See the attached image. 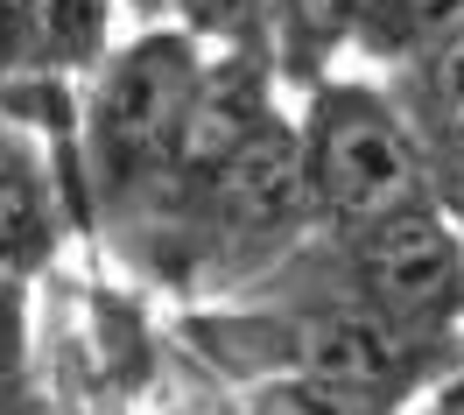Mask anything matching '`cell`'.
Listing matches in <instances>:
<instances>
[{
    "mask_svg": "<svg viewBox=\"0 0 464 415\" xmlns=\"http://www.w3.org/2000/svg\"><path fill=\"white\" fill-rule=\"evenodd\" d=\"M14 149H22V127H7V120H0V169L14 162Z\"/></svg>",
    "mask_w": 464,
    "mask_h": 415,
    "instance_id": "cell-16",
    "label": "cell"
},
{
    "mask_svg": "<svg viewBox=\"0 0 464 415\" xmlns=\"http://www.w3.org/2000/svg\"><path fill=\"white\" fill-rule=\"evenodd\" d=\"M176 338L218 381H303L373 409H415L464 366V338H415L331 296H232L190 310Z\"/></svg>",
    "mask_w": 464,
    "mask_h": 415,
    "instance_id": "cell-1",
    "label": "cell"
},
{
    "mask_svg": "<svg viewBox=\"0 0 464 415\" xmlns=\"http://www.w3.org/2000/svg\"><path fill=\"white\" fill-rule=\"evenodd\" d=\"M295 134H303L317 233H359L380 218L443 205L430 155L387 78H324L317 92H303Z\"/></svg>",
    "mask_w": 464,
    "mask_h": 415,
    "instance_id": "cell-4",
    "label": "cell"
},
{
    "mask_svg": "<svg viewBox=\"0 0 464 415\" xmlns=\"http://www.w3.org/2000/svg\"><path fill=\"white\" fill-rule=\"evenodd\" d=\"M120 14H127L134 29H162V22L176 14V0H120Z\"/></svg>",
    "mask_w": 464,
    "mask_h": 415,
    "instance_id": "cell-15",
    "label": "cell"
},
{
    "mask_svg": "<svg viewBox=\"0 0 464 415\" xmlns=\"http://www.w3.org/2000/svg\"><path fill=\"white\" fill-rule=\"evenodd\" d=\"M120 43V0H29V71L22 85L78 92L113 57Z\"/></svg>",
    "mask_w": 464,
    "mask_h": 415,
    "instance_id": "cell-6",
    "label": "cell"
},
{
    "mask_svg": "<svg viewBox=\"0 0 464 415\" xmlns=\"http://www.w3.org/2000/svg\"><path fill=\"white\" fill-rule=\"evenodd\" d=\"M22 387H35V310L29 282L0 275V401H14Z\"/></svg>",
    "mask_w": 464,
    "mask_h": 415,
    "instance_id": "cell-10",
    "label": "cell"
},
{
    "mask_svg": "<svg viewBox=\"0 0 464 415\" xmlns=\"http://www.w3.org/2000/svg\"><path fill=\"white\" fill-rule=\"evenodd\" d=\"M443 211H450V233H458V254H464V198H450Z\"/></svg>",
    "mask_w": 464,
    "mask_h": 415,
    "instance_id": "cell-17",
    "label": "cell"
},
{
    "mask_svg": "<svg viewBox=\"0 0 464 415\" xmlns=\"http://www.w3.org/2000/svg\"><path fill=\"white\" fill-rule=\"evenodd\" d=\"M408 415H464V366L450 373V381H436V387H430V394H422V401H415Z\"/></svg>",
    "mask_w": 464,
    "mask_h": 415,
    "instance_id": "cell-13",
    "label": "cell"
},
{
    "mask_svg": "<svg viewBox=\"0 0 464 415\" xmlns=\"http://www.w3.org/2000/svg\"><path fill=\"white\" fill-rule=\"evenodd\" d=\"M198 71L204 50L162 22V29L120 35L113 57L78 85V149H71L78 226L120 233L141 205L162 198Z\"/></svg>",
    "mask_w": 464,
    "mask_h": 415,
    "instance_id": "cell-2",
    "label": "cell"
},
{
    "mask_svg": "<svg viewBox=\"0 0 464 415\" xmlns=\"http://www.w3.org/2000/svg\"><path fill=\"white\" fill-rule=\"evenodd\" d=\"M29 71V0H0V99Z\"/></svg>",
    "mask_w": 464,
    "mask_h": 415,
    "instance_id": "cell-12",
    "label": "cell"
},
{
    "mask_svg": "<svg viewBox=\"0 0 464 415\" xmlns=\"http://www.w3.org/2000/svg\"><path fill=\"white\" fill-rule=\"evenodd\" d=\"M458 29H464V0H366V22H359L352 50L401 78L422 57H436Z\"/></svg>",
    "mask_w": 464,
    "mask_h": 415,
    "instance_id": "cell-8",
    "label": "cell"
},
{
    "mask_svg": "<svg viewBox=\"0 0 464 415\" xmlns=\"http://www.w3.org/2000/svg\"><path fill=\"white\" fill-rule=\"evenodd\" d=\"M162 415H254L246 401H226L218 387H204V394H183V401H169Z\"/></svg>",
    "mask_w": 464,
    "mask_h": 415,
    "instance_id": "cell-14",
    "label": "cell"
},
{
    "mask_svg": "<svg viewBox=\"0 0 464 415\" xmlns=\"http://www.w3.org/2000/svg\"><path fill=\"white\" fill-rule=\"evenodd\" d=\"M387 92L401 99L408 127H415V141L430 155L436 198H443V205L464 198V29L450 35L436 57H422L415 71L387 78Z\"/></svg>",
    "mask_w": 464,
    "mask_h": 415,
    "instance_id": "cell-5",
    "label": "cell"
},
{
    "mask_svg": "<svg viewBox=\"0 0 464 415\" xmlns=\"http://www.w3.org/2000/svg\"><path fill=\"white\" fill-rule=\"evenodd\" d=\"M282 0H176L169 29H183L198 50H267Z\"/></svg>",
    "mask_w": 464,
    "mask_h": 415,
    "instance_id": "cell-9",
    "label": "cell"
},
{
    "mask_svg": "<svg viewBox=\"0 0 464 415\" xmlns=\"http://www.w3.org/2000/svg\"><path fill=\"white\" fill-rule=\"evenodd\" d=\"M246 296H331L394 331H415V338H458L464 254L450 233V211L422 205L401 218H380V226H359V233H317Z\"/></svg>",
    "mask_w": 464,
    "mask_h": 415,
    "instance_id": "cell-3",
    "label": "cell"
},
{
    "mask_svg": "<svg viewBox=\"0 0 464 415\" xmlns=\"http://www.w3.org/2000/svg\"><path fill=\"white\" fill-rule=\"evenodd\" d=\"M246 409H254V415H394V409H373V401H352V394L303 387V381H261V387H246Z\"/></svg>",
    "mask_w": 464,
    "mask_h": 415,
    "instance_id": "cell-11",
    "label": "cell"
},
{
    "mask_svg": "<svg viewBox=\"0 0 464 415\" xmlns=\"http://www.w3.org/2000/svg\"><path fill=\"white\" fill-rule=\"evenodd\" d=\"M359 22H366V0H282L267 29L275 78L295 92H317L324 78H338V57L359 43Z\"/></svg>",
    "mask_w": 464,
    "mask_h": 415,
    "instance_id": "cell-7",
    "label": "cell"
}]
</instances>
